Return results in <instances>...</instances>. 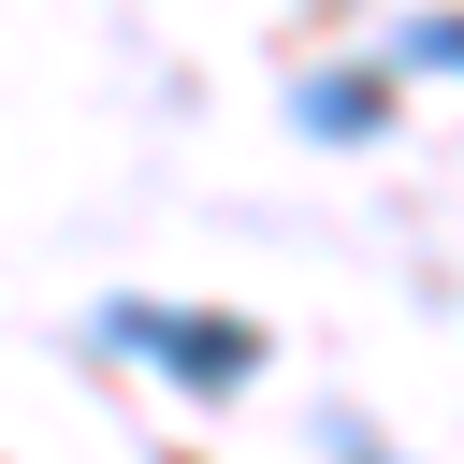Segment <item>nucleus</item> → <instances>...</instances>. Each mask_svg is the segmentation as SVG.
Instances as JSON below:
<instances>
[{"label": "nucleus", "mask_w": 464, "mask_h": 464, "mask_svg": "<svg viewBox=\"0 0 464 464\" xmlns=\"http://www.w3.org/2000/svg\"><path fill=\"white\" fill-rule=\"evenodd\" d=\"M102 348H145V362L188 377V392H232V377L261 362V334H246V319H203V304H102Z\"/></svg>", "instance_id": "1"}, {"label": "nucleus", "mask_w": 464, "mask_h": 464, "mask_svg": "<svg viewBox=\"0 0 464 464\" xmlns=\"http://www.w3.org/2000/svg\"><path fill=\"white\" fill-rule=\"evenodd\" d=\"M304 130H319V145H362V130H377V72H319V87H304Z\"/></svg>", "instance_id": "2"}, {"label": "nucleus", "mask_w": 464, "mask_h": 464, "mask_svg": "<svg viewBox=\"0 0 464 464\" xmlns=\"http://www.w3.org/2000/svg\"><path fill=\"white\" fill-rule=\"evenodd\" d=\"M406 58H420V72H464V29L435 14V29H406Z\"/></svg>", "instance_id": "4"}, {"label": "nucleus", "mask_w": 464, "mask_h": 464, "mask_svg": "<svg viewBox=\"0 0 464 464\" xmlns=\"http://www.w3.org/2000/svg\"><path fill=\"white\" fill-rule=\"evenodd\" d=\"M334 464H406V450H392V435H377L362 406H334Z\"/></svg>", "instance_id": "3"}]
</instances>
